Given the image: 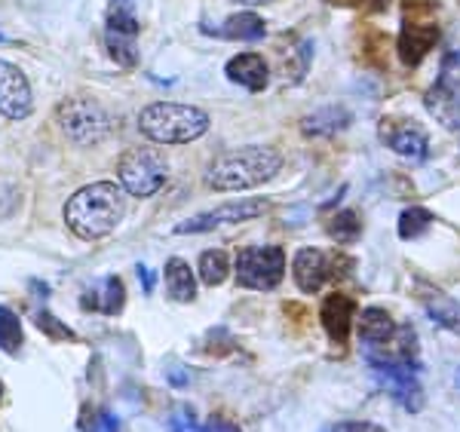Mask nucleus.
Returning a JSON list of instances; mask_svg holds the SVG:
<instances>
[{
	"label": "nucleus",
	"instance_id": "obj_1",
	"mask_svg": "<svg viewBox=\"0 0 460 432\" xmlns=\"http://www.w3.org/2000/svg\"><path fill=\"white\" fill-rule=\"evenodd\" d=\"M126 215V190L114 181H95L80 188L65 203V225L80 240H102L114 234Z\"/></svg>",
	"mask_w": 460,
	"mask_h": 432
},
{
	"label": "nucleus",
	"instance_id": "obj_2",
	"mask_svg": "<svg viewBox=\"0 0 460 432\" xmlns=\"http://www.w3.org/2000/svg\"><path fill=\"white\" fill-rule=\"evenodd\" d=\"M279 169H283V154H279L277 147L249 145V147H236V151L215 156L209 172H206V184L221 193L249 190V188H258V184L270 181Z\"/></svg>",
	"mask_w": 460,
	"mask_h": 432
},
{
	"label": "nucleus",
	"instance_id": "obj_3",
	"mask_svg": "<svg viewBox=\"0 0 460 432\" xmlns=\"http://www.w3.org/2000/svg\"><path fill=\"white\" fill-rule=\"evenodd\" d=\"M209 114L197 104L154 101L138 114V129L157 145H188L209 132Z\"/></svg>",
	"mask_w": 460,
	"mask_h": 432
},
{
	"label": "nucleus",
	"instance_id": "obj_4",
	"mask_svg": "<svg viewBox=\"0 0 460 432\" xmlns=\"http://www.w3.org/2000/svg\"><path fill=\"white\" fill-rule=\"evenodd\" d=\"M169 178V163L157 147H132L117 163V181L129 197H154Z\"/></svg>",
	"mask_w": 460,
	"mask_h": 432
},
{
	"label": "nucleus",
	"instance_id": "obj_5",
	"mask_svg": "<svg viewBox=\"0 0 460 432\" xmlns=\"http://www.w3.org/2000/svg\"><path fill=\"white\" fill-rule=\"evenodd\" d=\"M236 286L252 292H273L286 277L283 245H246L236 255Z\"/></svg>",
	"mask_w": 460,
	"mask_h": 432
},
{
	"label": "nucleus",
	"instance_id": "obj_6",
	"mask_svg": "<svg viewBox=\"0 0 460 432\" xmlns=\"http://www.w3.org/2000/svg\"><path fill=\"white\" fill-rule=\"evenodd\" d=\"M138 31H142V25H138V19H136L132 0H111L108 16H105L108 56L126 71H132L138 65V43H136Z\"/></svg>",
	"mask_w": 460,
	"mask_h": 432
},
{
	"label": "nucleus",
	"instance_id": "obj_7",
	"mask_svg": "<svg viewBox=\"0 0 460 432\" xmlns=\"http://www.w3.org/2000/svg\"><path fill=\"white\" fill-rule=\"evenodd\" d=\"M58 126H62L65 136L80 147L99 145L111 129L105 108L95 99H84V95L58 104Z\"/></svg>",
	"mask_w": 460,
	"mask_h": 432
},
{
	"label": "nucleus",
	"instance_id": "obj_8",
	"mask_svg": "<svg viewBox=\"0 0 460 432\" xmlns=\"http://www.w3.org/2000/svg\"><path fill=\"white\" fill-rule=\"evenodd\" d=\"M424 108L429 110L433 120H439L445 129L460 132V71L457 56L448 52L436 84L424 93Z\"/></svg>",
	"mask_w": 460,
	"mask_h": 432
},
{
	"label": "nucleus",
	"instance_id": "obj_9",
	"mask_svg": "<svg viewBox=\"0 0 460 432\" xmlns=\"http://www.w3.org/2000/svg\"><path fill=\"white\" fill-rule=\"evenodd\" d=\"M372 368L375 381L384 386L396 401H402V408L408 414H418L424 408V390L418 384V365L408 362H384V359H366Z\"/></svg>",
	"mask_w": 460,
	"mask_h": 432
},
{
	"label": "nucleus",
	"instance_id": "obj_10",
	"mask_svg": "<svg viewBox=\"0 0 460 432\" xmlns=\"http://www.w3.org/2000/svg\"><path fill=\"white\" fill-rule=\"evenodd\" d=\"M377 138L390 147L393 154L405 156V160H424L427 147H429V136L427 129L418 120H408V117H381L377 123Z\"/></svg>",
	"mask_w": 460,
	"mask_h": 432
},
{
	"label": "nucleus",
	"instance_id": "obj_11",
	"mask_svg": "<svg viewBox=\"0 0 460 432\" xmlns=\"http://www.w3.org/2000/svg\"><path fill=\"white\" fill-rule=\"evenodd\" d=\"M270 203L261 197H246V199H234V203H225L212 212H203L197 218H188L184 225L175 227V234H206V230L225 227V225H240V221H252L258 215H264Z\"/></svg>",
	"mask_w": 460,
	"mask_h": 432
},
{
	"label": "nucleus",
	"instance_id": "obj_12",
	"mask_svg": "<svg viewBox=\"0 0 460 432\" xmlns=\"http://www.w3.org/2000/svg\"><path fill=\"white\" fill-rule=\"evenodd\" d=\"M442 40V28L433 19H402L396 37V56L405 68H418L429 49H436Z\"/></svg>",
	"mask_w": 460,
	"mask_h": 432
},
{
	"label": "nucleus",
	"instance_id": "obj_13",
	"mask_svg": "<svg viewBox=\"0 0 460 432\" xmlns=\"http://www.w3.org/2000/svg\"><path fill=\"white\" fill-rule=\"evenodd\" d=\"M34 108L31 84L13 62L0 58V117L6 120H25Z\"/></svg>",
	"mask_w": 460,
	"mask_h": 432
},
{
	"label": "nucleus",
	"instance_id": "obj_14",
	"mask_svg": "<svg viewBox=\"0 0 460 432\" xmlns=\"http://www.w3.org/2000/svg\"><path fill=\"white\" fill-rule=\"evenodd\" d=\"M356 319V301L344 292L325 295L323 307H319V322H323L325 334L335 347H344L350 340V329Z\"/></svg>",
	"mask_w": 460,
	"mask_h": 432
},
{
	"label": "nucleus",
	"instance_id": "obj_15",
	"mask_svg": "<svg viewBox=\"0 0 460 432\" xmlns=\"http://www.w3.org/2000/svg\"><path fill=\"white\" fill-rule=\"evenodd\" d=\"M292 273H295V286H298L304 295H316L319 288L325 286V282L335 277L329 255H325V251H319V249H314V245H304L298 255H295Z\"/></svg>",
	"mask_w": 460,
	"mask_h": 432
},
{
	"label": "nucleus",
	"instance_id": "obj_16",
	"mask_svg": "<svg viewBox=\"0 0 460 432\" xmlns=\"http://www.w3.org/2000/svg\"><path fill=\"white\" fill-rule=\"evenodd\" d=\"M225 74L230 84L249 89V93H264L267 84H270V68L258 52H236L225 65Z\"/></svg>",
	"mask_w": 460,
	"mask_h": 432
},
{
	"label": "nucleus",
	"instance_id": "obj_17",
	"mask_svg": "<svg viewBox=\"0 0 460 432\" xmlns=\"http://www.w3.org/2000/svg\"><path fill=\"white\" fill-rule=\"evenodd\" d=\"M414 292H418L414 297L424 304L427 316L433 319L436 325H442L445 331L460 334V304L455 301V297L445 295L442 288H436V286H427V282H418Z\"/></svg>",
	"mask_w": 460,
	"mask_h": 432
},
{
	"label": "nucleus",
	"instance_id": "obj_18",
	"mask_svg": "<svg viewBox=\"0 0 460 432\" xmlns=\"http://www.w3.org/2000/svg\"><path fill=\"white\" fill-rule=\"evenodd\" d=\"M353 123V114L344 104H325V108L314 110L301 120V132L307 138H332L338 132H344Z\"/></svg>",
	"mask_w": 460,
	"mask_h": 432
},
{
	"label": "nucleus",
	"instance_id": "obj_19",
	"mask_svg": "<svg viewBox=\"0 0 460 432\" xmlns=\"http://www.w3.org/2000/svg\"><path fill=\"white\" fill-rule=\"evenodd\" d=\"M84 310H93V313H102V316H117L123 313L126 307V288H123V279L120 277H105L95 288H89L80 301Z\"/></svg>",
	"mask_w": 460,
	"mask_h": 432
},
{
	"label": "nucleus",
	"instance_id": "obj_20",
	"mask_svg": "<svg viewBox=\"0 0 460 432\" xmlns=\"http://www.w3.org/2000/svg\"><path fill=\"white\" fill-rule=\"evenodd\" d=\"M163 277H166V292L172 301H178V304L197 301V277L184 258H169Z\"/></svg>",
	"mask_w": 460,
	"mask_h": 432
},
{
	"label": "nucleus",
	"instance_id": "obj_21",
	"mask_svg": "<svg viewBox=\"0 0 460 432\" xmlns=\"http://www.w3.org/2000/svg\"><path fill=\"white\" fill-rule=\"evenodd\" d=\"M218 37H225V40H240V43H255L261 40L267 34V25L261 16H255V13H234V16L225 19V25L218 28V31H212Z\"/></svg>",
	"mask_w": 460,
	"mask_h": 432
},
{
	"label": "nucleus",
	"instance_id": "obj_22",
	"mask_svg": "<svg viewBox=\"0 0 460 432\" xmlns=\"http://www.w3.org/2000/svg\"><path fill=\"white\" fill-rule=\"evenodd\" d=\"M356 329H359L362 344H384L387 338H393L396 331V322L384 307H366L356 319Z\"/></svg>",
	"mask_w": 460,
	"mask_h": 432
},
{
	"label": "nucleus",
	"instance_id": "obj_23",
	"mask_svg": "<svg viewBox=\"0 0 460 432\" xmlns=\"http://www.w3.org/2000/svg\"><path fill=\"white\" fill-rule=\"evenodd\" d=\"M325 234H329V240H335L338 245H353L362 236L359 212H353V208H341V212H335L329 221H325Z\"/></svg>",
	"mask_w": 460,
	"mask_h": 432
},
{
	"label": "nucleus",
	"instance_id": "obj_24",
	"mask_svg": "<svg viewBox=\"0 0 460 432\" xmlns=\"http://www.w3.org/2000/svg\"><path fill=\"white\" fill-rule=\"evenodd\" d=\"M230 258H227V251H221V249H209V251H203L199 255V279L206 282V286H221L227 277H230Z\"/></svg>",
	"mask_w": 460,
	"mask_h": 432
},
{
	"label": "nucleus",
	"instance_id": "obj_25",
	"mask_svg": "<svg viewBox=\"0 0 460 432\" xmlns=\"http://www.w3.org/2000/svg\"><path fill=\"white\" fill-rule=\"evenodd\" d=\"M436 215L429 212L424 206H411L405 208L402 215H399V240H418V236H424L429 227H433Z\"/></svg>",
	"mask_w": 460,
	"mask_h": 432
},
{
	"label": "nucleus",
	"instance_id": "obj_26",
	"mask_svg": "<svg viewBox=\"0 0 460 432\" xmlns=\"http://www.w3.org/2000/svg\"><path fill=\"white\" fill-rule=\"evenodd\" d=\"M22 344H25V334H22L19 316L10 307L0 304V349H4L6 356H16L22 353Z\"/></svg>",
	"mask_w": 460,
	"mask_h": 432
},
{
	"label": "nucleus",
	"instance_id": "obj_27",
	"mask_svg": "<svg viewBox=\"0 0 460 432\" xmlns=\"http://www.w3.org/2000/svg\"><path fill=\"white\" fill-rule=\"evenodd\" d=\"M34 322H37V329H40V334H47L49 340H62V344H65V340H71V344L77 340V334H74V331L68 329V325L62 322V319H56L49 310H40V313H37Z\"/></svg>",
	"mask_w": 460,
	"mask_h": 432
},
{
	"label": "nucleus",
	"instance_id": "obj_28",
	"mask_svg": "<svg viewBox=\"0 0 460 432\" xmlns=\"http://www.w3.org/2000/svg\"><path fill=\"white\" fill-rule=\"evenodd\" d=\"M197 427L199 423H197V414L190 405H178L172 411V417H169V429L172 432H194Z\"/></svg>",
	"mask_w": 460,
	"mask_h": 432
},
{
	"label": "nucleus",
	"instance_id": "obj_29",
	"mask_svg": "<svg viewBox=\"0 0 460 432\" xmlns=\"http://www.w3.org/2000/svg\"><path fill=\"white\" fill-rule=\"evenodd\" d=\"M93 432H120V420L111 411H99V417L93 420Z\"/></svg>",
	"mask_w": 460,
	"mask_h": 432
},
{
	"label": "nucleus",
	"instance_id": "obj_30",
	"mask_svg": "<svg viewBox=\"0 0 460 432\" xmlns=\"http://www.w3.org/2000/svg\"><path fill=\"white\" fill-rule=\"evenodd\" d=\"M332 432H387L384 427H377V423H366V420H350V423H338Z\"/></svg>",
	"mask_w": 460,
	"mask_h": 432
},
{
	"label": "nucleus",
	"instance_id": "obj_31",
	"mask_svg": "<svg viewBox=\"0 0 460 432\" xmlns=\"http://www.w3.org/2000/svg\"><path fill=\"white\" fill-rule=\"evenodd\" d=\"M136 273H138V279H142L145 295H154V286H157V277H154V270H151V267L138 264V267H136Z\"/></svg>",
	"mask_w": 460,
	"mask_h": 432
},
{
	"label": "nucleus",
	"instance_id": "obj_32",
	"mask_svg": "<svg viewBox=\"0 0 460 432\" xmlns=\"http://www.w3.org/2000/svg\"><path fill=\"white\" fill-rule=\"evenodd\" d=\"M166 377H169V384H172V386H188V381H190L188 371H181V365L169 368V371H166Z\"/></svg>",
	"mask_w": 460,
	"mask_h": 432
},
{
	"label": "nucleus",
	"instance_id": "obj_33",
	"mask_svg": "<svg viewBox=\"0 0 460 432\" xmlns=\"http://www.w3.org/2000/svg\"><path fill=\"white\" fill-rule=\"evenodd\" d=\"M332 6H359L362 0H329Z\"/></svg>",
	"mask_w": 460,
	"mask_h": 432
},
{
	"label": "nucleus",
	"instance_id": "obj_34",
	"mask_svg": "<svg viewBox=\"0 0 460 432\" xmlns=\"http://www.w3.org/2000/svg\"><path fill=\"white\" fill-rule=\"evenodd\" d=\"M234 4H243V6H261V4H273V0H234Z\"/></svg>",
	"mask_w": 460,
	"mask_h": 432
},
{
	"label": "nucleus",
	"instance_id": "obj_35",
	"mask_svg": "<svg viewBox=\"0 0 460 432\" xmlns=\"http://www.w3.org/2000/svg\"><path fill=\"white\" fill-rule=\"evenodd\" d=\"M0 43H10V37H6V34H0Z\"/></svg>",
	"mask_w": 460,
	"mask_h": 432
},
{
	"label": "nucleus",
	"instance_id": "obj_36",
	"mask_svg": "<svg viewBox=\"0 0 460 432\" xmlns=\"http://www.w3.org/2000/svg\"><path fill=\"white\" fill-rule=\"evenodd\" d=\"M0 401H4V384H0Z\"/></svg>",
	"mask_w": 460,
	"mask_h": 432
},
{
	"label": "nucleus",
	"instance_id": "obj_37",
	"mask_svg": "<svg viewBox=\"0 0 460 432\" xmlns=\"http://www.w3.org/2000/svg\"><path fill=\"white\" fill-rule=\"evenodd\" d=\"M455 381H457V386H460V368H457V377H455Z\"/></svg>",
	"mask_w": 460,
	"mask_h": 432
},
{
	"label": "nucleus",
	"instance_id": "obj_38",
	"mask_svg": "<svg viewBox=\"0 0 460 432\" xmlns=\"http://www.w3.org/2000/svg\"><path fill=\"white\" fill-rule=\"evenodd\" d=\"M457 136H460V132H457Z\"/></svg>",
	"mask_w": 460,
	"mask_h": 432
},
{
	"label": "nucleus",
	"instance_id": "obj_39",
	"mask_svg": "<svg viewBox=\"0 0 460 432\" xmlns=\"http://www.w3.org/2000/svg\"><path fill=\"white\" fill-rule=\"evenodd\" d=\"M329 432H332V429H329Z\"/></svg>",
	"mask_w": 460,
	"mask_h": 432
}]
</instances>
